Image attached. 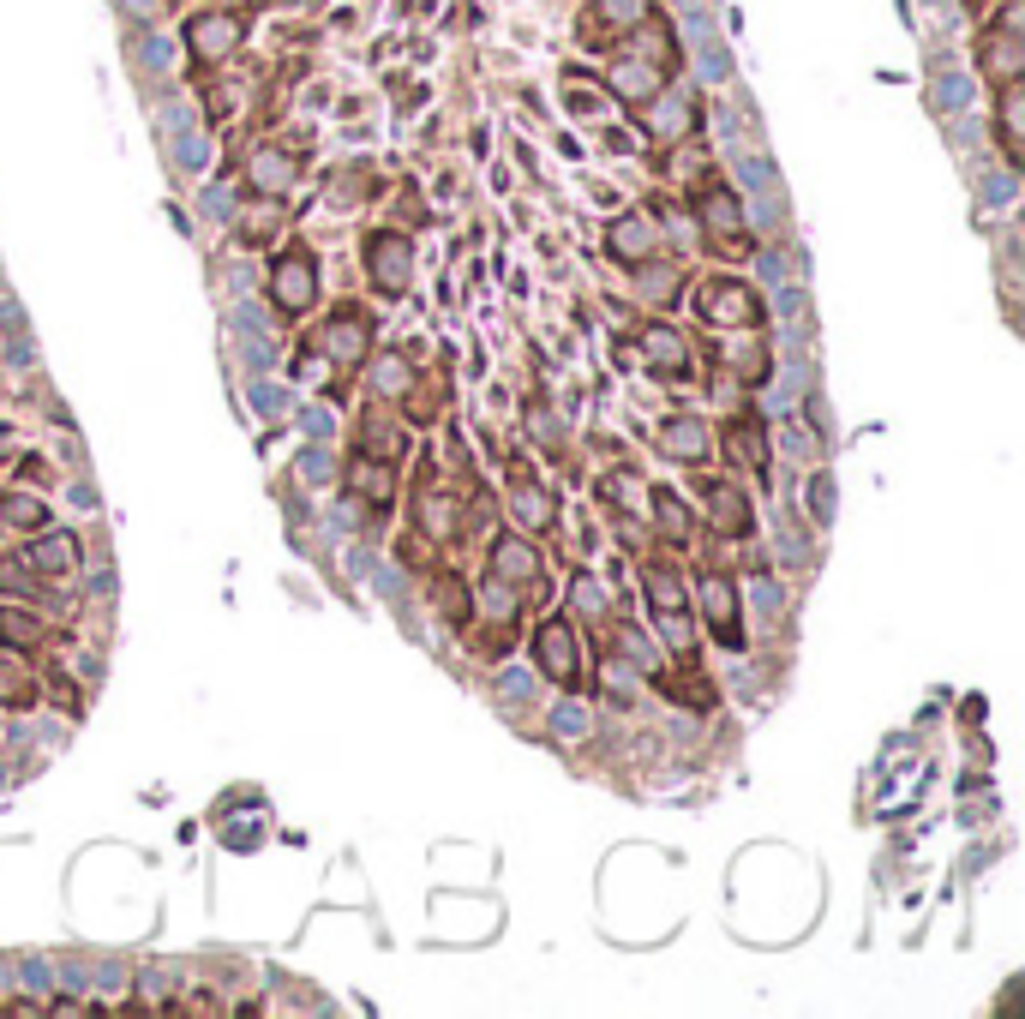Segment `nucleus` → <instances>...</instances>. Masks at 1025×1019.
I'll list each match as a JSON object with an SVG mask.
<instances>
[{"label":"nucleus","mask_w":1025,"mask_h":1019,"mask_svg":"<svg viewBox=\"0 0 1025 1019\" xmlns=\"http://www.w3.org/2000/svg\"><path fill=\"white\" fill-rule=\"evenodd\" d=\"M516 516H522L528 528H534V522H546V498H540V492H516Z\"/></svg>","instance_id":"bb28decb"},{"label":"nucleus","mask_w":1025,"mask_h":1019,"mask_svg":"<svg viewBox=\"0 0 1025 1019\" xmlns=\"http://www.w3.org/2000/svg\"><path fill=\"white\" fill-rule=\"evenodd\" d=\"M690 120H696L690 96H666V102L654 108V132H660V138H678V132H690Z\"/></svg>","instance_id":"dca6fc26"},{"label":"nucleus","mask_w":1025,"mask_h":1019,"mask_svg":"<svg viewBox=\"0 0 1025 1019\" xmlns=\"http://www.w3.org/2000/svg\"><path fill=\"white\" fill-rule=\"evenodd\" d=\"M288 180H294V156H282V150H258L252 156V186L258 192H288Z\"/></svg>","instance_id":"9d476101"},{"label":"nucleus","mask_w":1025,"mask_h":1019,"mask_svg":"<svg viewBox=\"0 0 1025 1019\" xmlns=\"http://www.w3.org/2000/svg\"><path fill=\"white\" fill-rule=\"evenodd\" d=\"M0 630H6L12 642H36V636H42V630H36V624H30L24 612H6V618H0Z\"/></svg>","instance_id":"cd10ccee"},{"label":"nucleus","mask_w":1025,"mask_h":1019,"mask_svg":"<svg viewBox=\"0 0 1025 1019\" xmlns=\"http://www.w3.org/2000/svg\"><path fill=\"white\" fill-rule=\"evenodd\" d=\"M408 246L396 240V234H378L372 240V276H378V288H390V294H402L408 288Z\"/></svg>","instance_id":"39448f33"},{"label":"nucleus","mask_w":1025,"mask_h":1019,"mask_svg":"<svg viewBox=\"0 0 1025 1019\" xmlns=\"http://www.w3.org/2000/svg\"><path fill=\"white\" fill-rule=\"evenodd\" d=\"M612 90L624 102H654L660 96V66L654 60H618L612 66Z\"/></svg>","instance_id":"0eeeda50"},{"label":"nucleus","mask_w":1025,"mask_h":1019,"mask_svg":"<svg viewBox=\"0 0 1025 1019\" xmlns=\"http://www.w3.org/2000/svg\"><path fill=\"white\" fill-rule=\"evenodd\" d=\"M492 576H504V582H534V552H528L522 540H498V546H492Z\"/></svg>","instance_id":"ddd939ff"},{"label":"nucleus","mask_w":1025,"mask_h":1019,"mask_svg":"<svg viewBox=\"0 0 1025 1019\" xmlns=\"http://www.w3.org/2000/svg\"><path fill=\"white\" fill-rule=\"evenodd\" d=\"M570 594H576V612H588V618H594V612L606 606V594H600V582H588V576H576V588H570Z\"/></svg>","instance_id":"5701e85b"},{"label":"nucleus","mask_w":1025,"mask_h":1019,"mask_svg":"<svg viewBox=\"0 0 1025 1019\" xmlns=\"http://www.w3.org/2000/svg\"><path fill=\"white\" fill-rule=\"evenodd\" d=\"M600 18H612V24H642V18H648V0H600Z\"/></svg>","instance_id":"412c9836"},{"label":"nucleus","mask_w":1025,"mask_h":1019,"mask_svg":"<svg viewBox=\"0 0 1025 1019\" xmlns=\"http://www.w3.org/2000/svg\"><path fill=\"white\" fill-rule=\"evenodd\" d=\"M120 6H126L132 18H156V12H162V0H120Z\"/></svg>","instance_id":"72a5a7b5"},{"label":"nucleus","mask_w":1025,"mask_h":1019,"mask_svg":"<svg viewBox=\"0 0 1025 1019\" xmlns=\"http://www.w3.org/2000/svg\"><path fill=\"white\" fill-rule=\"evenodd\" d=\"M1002 138H1008V156H1020V84L1014 78L1002 84Z\"/></svg>","instance_id":"a211bd4d"},{"label":"nucleus","mask_w":1025,"mask_h":1019,"mask_svg":"<svg viewBox=\"0 0 1025 1019\" xmlns=\"http://www.w3.org/2000/svg\"><path fill=\"white\" fill-rule=\"evenodd\" d=\"M30 564H36L42 576H60V570H72V564H78V540H72V534H48V540H36V546H30Z\"/></svg>","instance_id":"1a4fd4ad"},{"label":"nucleus","mask_w":1025,"mask_h":1019,"mask_svg":"<svg viewBox=\"0 0 1025 1019\" xmlns=\"http://www.w3.org/2000/svg\"><path fill=\"white\" fill-rule=\"evenodd\" d=\"M186 42H192L198 60H222V54H234V42H240V18H234V12H204V18H192Z\"/></svg>","instance_id":"f03ea898"},{"label":"nucleus","mask_w":1025,"mask_h":1019,"mask_svg":"<svg viewBox=\"0 0 1025 1019\" xmlns=\"http://www.w3.org/2000/svg\"><path fill=\"white\" fill-rule=\"evenodd\" d=\"M666 450H672V456H702V426H696V420L666 426Z\"/></svg>","instance_id":"6ab92c4d"},{"label":"nucleus","mask_w":1025,"mask_h":1019,"mask_svg":"<svg viewBox=\"0 0 1025 1019\" xmlns=\"http://www.w3.org/2000/svg\"><path fill=\"white\" fill-rule=\"evenodd\" d=\"M726 450H732V462L744 456V468H750V474H768V450H762V432H756L750 420H744V426H738V420L726 426Z\"/></svg>","instance_id":"f8f14e48"},{"label":"nucleus","mask_w":1025,"mask_h":1019,"mask_svg":"<svg viewBox=\"0 0 1025 1019\" xmlns=\"http://www.w3.org/2000/svg\"><path fill=\"white\" fill-rule=\"evenodd\" d=\"M138 60H144V66H168V42L144 36V42H138Z\"/></svg>","instance_id":"c756f323"},{"label":"nucleus","mask_w":1025,"mask_h":1019,"mask_svg":"<svg viewBox=\"0 0 1025 1019\" xmlns=\"http://www.w3.org/2000/svg\"><path fill=\"white\" fill-rule=\"evenodd\" d=\"M612 252L630 258V264H636L642 252H654V222H648V216H624V222L612 228Z\"/></svg>","instance_id":"9b49d317"},{"label":"nucleus","mask_w":1025,"mask_h":1019,"mask_svg":"<svg viewBox=\"0 0 1025 1019\" xmlns=\"http://www.w3.org/2000/svg\"><path fill=\"white\" fill-rule=\"evenodd\" d=\"M702 216H708L720 234H732V228H738V204H732V192H714V198L702 204Z\"/></svg>","instance_id":"aec40b11"},{"label":"nucleus","mask_w":1025,"mask_h":1019,"mask_svg":"<svg viewBox=\"0 0 1025 1019\" xmlns=\"http://www.w3.org/2000/svg\"><path fill=\"white\" fill-rule=\"evenodd\" d=\"M810 516H816V522H828V516H834V480H828V474H816V480H810Z\"/></svg>","instance_id":"4be33fe9"},{"label":"nucleus","mask_w":1025,"mask_h":1019,"mask_svg":"<svg viewBox=\"0 0 1025 1019\" xmlns=\"http://www.w3.org/2000/svg\"><path fill=\"white\" fill-rule=\"evenodd\" d=\"M966 96H972V84H966V78H942V84H936V102H942V108H960Z\"/></svg>","instance_id":"a878e982"},{"label":"nucleus","mask_w":1025,"mask_h":1019,"mask_svg":"<svg viewBox=\"0 0 1025 1019\" xmlns=\"http://www.w3.org/2000/svg\"><path fill=\"white\" fill-rule=\"evenodd\" d=\"M444 612H450V618H462V612H468V594H462V582H456V576L444 582Z\"/></svg>","instance_id":"7c9ffc66"},{"label":"nucleus","mask_w":1025,"mask_h":1019,"mask_svg":"<svg viewBox=\"0 0 1025 1019\" xmlns=\"http://www.w3.org/2000/svg\"><path fill=\"white\" fill-rule=\"evenodd\" d=\"M702 600H708L714 636H720L726 648H738V642H744V630H738V600H732V582H726V576H708V582H702Z\"/></svg>","instance_id":"20e7f679"},{"label":"nucleus","mask_w":1025,"mask_h":1019,"mask_svg":"<svg viewBox=\"0 0 1025 1019\" xmlns=\"http://www.w3.org/2000/svg\"><path fill=\"white\" fill-rule=\"evenodd\" d=\"M0 696H6V702H24V696H30V684H24V672H12V666H0Z\"/></svg>","instance_id":"c85d7f7f"},{"label":"nucleus","mask_w":1025,"mask_h":1019,"mask_svg":"<svg viewBox=\"0 0 1025 1019\" xmlns=\"http://www.w3.org/2000/svg\"><path fill=\"white\" fill-rule=\"evenodd\" d=\"M6 522H24V528H36V522H42V504H36V498H6Z\"/></svg>","instance_id":"b1692460"},{"label":"nucleus","mask_w":1025,"mask_h":1019,"mask_svg":"<svg viewBox=\"0 0 1025 1019\" xmlns=\"http://www.w3.org/2000/svg\"><path fill=\"white\" fill-rule=\"evenodd\" d=\"M990 72L1008 84L1014 72H1020V48H1014V30H996V42H990Z\"/></svg>","instance_id":"f3484780"},{"label":"nucleus","mask_w":1025,"mask_h":1019,"mask_svg":"<svg viewBox=\"0 0 1025 1019\" xmlns=\"http://www.w3.org/2000/svg\"><path fill=\"white\" fill-rule=\"evenodd\" d=\"M654 504H660V528H666V534H684V504H678L672 492H660Z\"/></svg>","instance_id":"393cba45"},{"label":"nucleus","mask_w":1025,"mask_h":1019,"mask_svg":"<svg viewBox=\"0 0 1025 1019\" xmlns=\"http://www.w3.org/2000/svg\"><path fill=\"white\" fill-rule=\"evenodd\" d=\"M348 480H354V492H366L378 510H384V504H390V492H396L390 462H354V474H348Z\"/></svg>","instance_id":"4468645a"},{"label":"nucleus","mask_w":1025,"mask_h":1019,"mask_svg":"<svg viewBox=\"0 0 1025 1019\" xmlns=\"http://www.w3.org/2000/svg\"><path fill=\"white\" fill-rule=\"evenodd\" d=\"M702 312H708L714 324H756V300H750L738 282H714V288L702 294Z\"/></svg>","instance_id":"423d86ee"},{"label":"nucleus","mask_w":1025,"mask_h":1019,"mask_svg":"<svg viewBox=\"0 0 1025 1019\" xmlns=\"http://www.w3.org/2000/svg\"><path fill=\"white\" fill-rule=\"evenodd\" d=\"M324 348H330L342 366H354V360H360V348H366V312H342V318L324 330Z\"/></svg>","instance_id":"6e6552de"},{"label":"nucleus","mask_w":1025,"mask_h":1019,"mask_svg":"<svg viewBox=\"0 0 1025 1019\" xmlns=\"http://www.w3.org/2000/svg\"><path fill=\"white\" fill-rule=\"evenodd\" d=\"M552 726H558V732H582V726H588V714H582V708H558V714H552Z\"/></svg>","instance_id":"2f4dec72"},{"label":"nucleus","mask_w":1025,"mask_h":1019,"mask_svg":"<svg viewBox=\"0 0 1025 1019\" xmlns=\"http://www.w3.org/2000/svg\"><path fill=\"white\" fill-rule=\"evenodd\" d=\"M504 696L522 702V696H528V678H522V672H504Z\"/></svg>","instance_id":"473e14b6"},{"label":"nucleus","mask_w":1025,"mask_h":1019,"mask_svg":"<svg viewBox=\"0 0 1025 1019\" xmlns=\"http://www.w3.org/2000/svg\"><path fill=\"white\" fill-rule=\"evenodd\" d=\"M312 288H318V270H312V258H306V252H288V258L276 264V276H270V294H276V306H282V312H306Z\"/></svg>","instance_id":"f257e3e1"},{"label":"nucleus","mask_w":1025,"mask_h":1019,"mask_svg":"<svg viewBox=\"0 0 1025 1019\" xmlns=\"http://www.w3.org/2000/svg\"><path fill=\"white\" fill-rule=\"evenodd\" d=\"M534 660H540V672H546V678L576 684V642H570V630H564V624H546V630L534 636Z\"/></svg>","instance_id":"7ed1b4c3"},{"label":"nucleus","mask_w":1025,"mask_h":1019,"mask_svg":"<svg viewBox=\"0 0 1025 1019\" xmlns=\"http://www.w3.org/2000/svg\"><path fill=\"white\" fill-rule=\"evenodd\" d=\"M642 342H648V354L660 360V372H684V366H690V354H684V342H678V336H672L666 324H654V330H648Z\"/></svg>","instance_id":"2eb2a0df"}]
</instances>
